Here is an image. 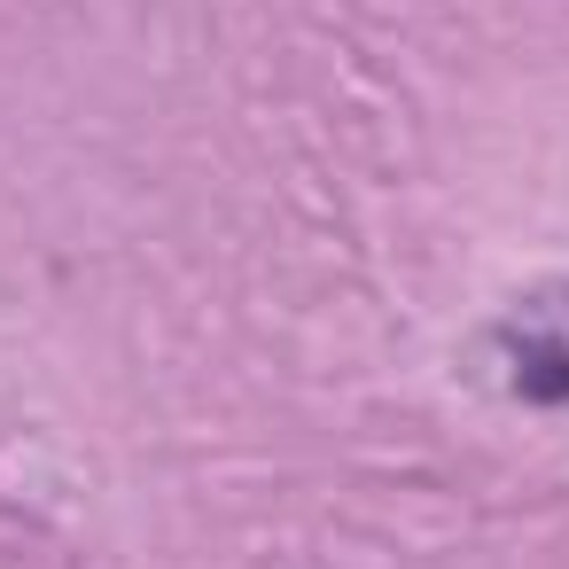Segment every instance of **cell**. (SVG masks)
<instances>
[{
	"label": "cell",
	"instance_id": "6da1fadb",
	"mask_svg": "<svg viewBox=\"0 0 569 569\" xmlns=\"http://www.w3.org/2000/svg\"><path fill=\"white\" fill-rule=\"evenodd\" d=\"M483 375L507 406L569 413V289L522 297L491 336H483Z\"/></svg>",
	"mask_w": 569,
	"mask_h": 569
}]
</instances>
